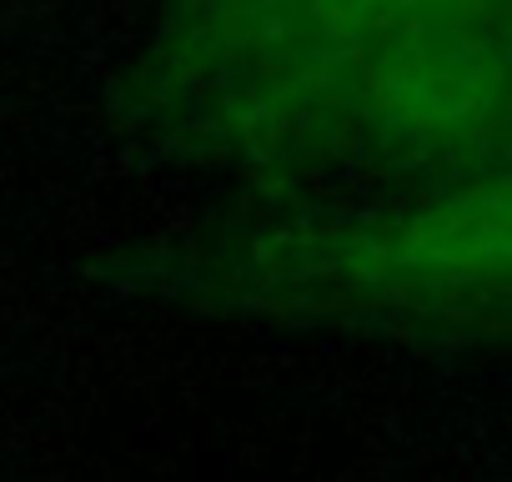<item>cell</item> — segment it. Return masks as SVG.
<instances>
[{"instance_id": "cell-1", "label": "cell", "mask_w": 512, "mask_h": 482, "mask_svg": "<svg viewBox=\"0 0 512 482\" xmlns=\"http://www.w3.org/2000/svg\"><path fill=\"white\" fill-rule=\"evenodd\" d=\"M211 287L277 322L452 327L512 312V181L246 231Z\"/></svg>"}]
</instances>
